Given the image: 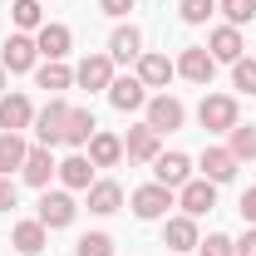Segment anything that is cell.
<instances>
[{
	"label": "cell",
	"mask_w": 256,
	"mask_h": 256,
	"mask_svg": "<svg viewBox=\"0 0 256 256\" xmlns=\"http://www.w3.org/2000/svg\"><path fill=\"white\" fill-rule=\"evenodd\" d=\"M10 20H15V30L34 34L44 25V10H40V0H15V5H10Z\"/></svg>",
	"instance_id": "28"
},
{
	"label": "cell",
	"mask_w": 256,
	"mask_h": 256,
	"mask_svg": "<svg viewBox=\"0 0 256 256\" xmlns=\"http://www.w3.org/2000/svg\"><path fill=\"white\" fill-rule=\"evenodd\" d=\"M138 79H143V89H168L178 79V60H168L158 50H143L138 54Z\"/></svg>",
	"instance_id": "10"
},
{
	"label": "cell",
	"mask_w": 256,
	"mask_h": 256,
	"mask_svg": "<svg viewBox=\"0 0 256 256\" xmlns=\"http://www.w3.org/2000/svg\"><path fill=\"white\" fill-rule=\"evenodd\" d=\"M34 44H40V60H64L69 50H74V34H69V25H40L34 30Z\"/></svg>",
	"instance_id": "20"
},
{
	"label": "cell",
	"mask_w": 256,
	"mask_h": 256,
	"mask_svg": "<svg viewBox=\"0 0 256 256\" xmlns=\"http://www.w3.org/2000/svg\"><path fill=\"white\" fill-rule=\"evenodd\" d=\"M60 182L69 192H89L94 188V162H89V153H69V158L60 162Z\"/></svg>",
	"instance_id": "23"
},
{
	"label": "cell",
	"mask_w": 256,
	"mask_h": 256,
	"mask_svg": "<svg viewBox=\"0 0 256 256\" xmlns=\"http://www.w3.org/2000/svg\"><path fill=\"white\" fill-rule=\"evenodd\" d=\"M178 15H182L188 25H207V20L217 15V0H178Z\"/></svg>",
	"instance_id": "33"
},
{
	"label": "cell",
	"mask_w": 256,
	"mask_h": 256,
	"mask_svg": "<svg viewBox=\"0 0 256 256\" xmlns=\"http://www.w3.org/2000/svg\"><path fill=\"white\" fill-rule=\"evenodd\" d=\"M242 222H246V226H256V188H246V192H242Z\"/></svg>",
	"instance_id": "37"
},
{
	"label": "cell",
	"mask_w": 256,
	"mask_h": 256,
	"mask_svg": "<svg viewBox=\"0 0 256 256\" xmlns=\"http://www.w3.org/2000/svg\"><path fill=\"white\" fill-rule=\"evenodd\" d=\"M138 54H143V30L138 25H118L108 34V60L114 64H138Z\"/></svg>",
	"instance_id": "19"
},
{
	"label": "cell",
	"mask_w": 256,
	"mask_h": 256,
	"mask_svg": "<svg viewBox=\"0 0 256 256\" xmlns=\"http://www.w3.org/2000/svg\"><path fill=\"white\" fill-rule=\"evenodd\" d=\"M34 84H40L44 94H64V89L74 84V69L64 60H44V64H34Z\"/></svg>",
	"instance_id": "26"
},
{
	"label": "cell",
	"mask_w": 256,
	"mask_h": 256,
	"mask_svg": "<svg viewBox=\"0 0 256 256\" xmlns=\"http://www.w3.org/2000/svg\"><path fill=\"white\" fill-rule=\"evenodd\" d=\"M182 118H188V108H182V98L172 94H153L148 104H143V124L153 128V133H172V128H182Z\"/></svg>",
	"instance_id": "5"
},
{
	"label": "cell",
	"mask_w": 256,
	"mask_h": 256,
	"mask_svg": "<svg viewBox=\"0 0 256 256\" xmlns=\"http://www.w3.org/2000/svg\"><path fill=\"white\" fill-rule=\"evenodd\" d=\"M64 124H69V104H64L60 94H50L44 108H34V138H40V148L64 143Z\"/></svg>",
	"instance_id": "4"
},
{
	"label": "cell",
	"mask_w": 256,
	"mask_h": 256,
	"mask_svg": "<svg viewBox=\"0 0 256 256\" xmlns=\"http://www.w3.org/2000/svg\"><path fill=\"white\" fill-rule=\"evenodd\" d=\"M108 104H114L118 114H138V108L148 104L143 79H138V74H114V84H108Z\"/></svg>",
	"instance_id": "12"
},
{
	"label": "cell",
	"mask_w": 256,
	"mask_h": 256,
	"mask_svg": "<svg viewBox=\"0 0 256 256\" xmlns=\"http://www.w3.org/2000/svg\"><path fill=\"white\" fill-rule=\"evenodd\" d=\"M34 124V104L30 94H0V133H20Z\"/></svg>",
	"instance_id": "15"
},
{
	"label": "cell",
	"mask_w": 256,
	"mask_h": 256,
	"mask_svg": "<svg viewBox=\"0 0 256 256\" xmlns=\"http://www.w3.org/2000/svg\"><path fill=\"white\" fill-rule=\"evenodd\" d=\"M217 10H222L226 25H236V30L256 20V0H217Z\"/></svg>",
	"instance_id": "30"
},
{
	"label": "cell",
	"mask_w": 256,
	"mask_h": 256,
	"mask_svg": "<svg viewBox=\"0 0 256 256\" xmlns=\"http://www.w3.org/2000/svg\"><path fill=\"white\" fill-rule=\"evenodd\" d=\"M10 246L20 256H40L44 246H50V226L40 222V217H25V222H15L10 226Z\"/></svg>",
	"instance_id": "14"
},
{
	"label": "cell",
	"mask_w": 256,
	"mask_h": 256,
	"mask_svg": "<svg viewBox=\"0 0 256 256\" xmlns=\"http://www.w3.org/2000/svg\"><path fill=\"white\" fill-rule=\"evenodd\" d=\"M252 162H256V153H252Z\"/></svg>",
	"instance_id": "40"
},
{
	"label": "cell",
	"mask_w": 256,
	"mask_h": 256,
	"mask_svg": "<svg viewBox=\"0 0 256 256\" xmlns=\"http://www.w3.org/2000/svg\"><path fill=\"white\" fill-rule=\"evenodd\" d=\"M74 256H114V236L108 232H84L74 242Z\"/></svg>",
	"instance_id": "31"
},
{
	"label": "cell",
	"mask_w": 256,
	"mask_h": 256,
	"mask_svg": "<svg viewBox=\"0 0 256 256\" xmlns=\"http://www.w3.org/2000/svg\"><path fill=\"white\" fill-rule=\"evenodd\" d=\"M188 178H192V158L188 153H158V158H153V182H162V188L178 192Z\"/></svg>",
	"instance_id": "16"
},
{
	"label": "cell",
	"mask_w": 256,
	"mask_h": 256,
	"mask_svg": "<svg viewBox=\"0 0 256 256\" xmlns=\"http://www.w3.org/2000/svg\"><path fill=\"white\" fill-rule=\"evenodd\" d=\"M232 89H242L246 98H256V60L242 54V60L232 64Z\"/></svg>",
	"instance_id": "32"
},
{
	"label": "cell",
	"mask_w": 256,
	"mask_h": 256,
	"mask_svg": "<svg viewBox=\"0 0 256 256\" xmlns=\"http://www.w3.org/2000/svg\"><path fill=\"white\" fill-rule=\"evenodd\" d=\"M162 246L168 252H178V256H188L202 246V232H197V217H162Z\"/></svg>",
	"instance_id": "7"
},
{
	"label": "cell",
	"mask_w": 256,
	"mask_h": 256,
	"mask_svg": "<svg viewBox=\"0 0 256 256\" xmlns=\"http://www.w3.org/2000/svg\"><path fill=\"white\" fill-rule=\"evenodd\" d=\"M178 74H182L188 84H197V89H207L212 74H217V60L207 54V44H188V50L178 54Z\"/></svg>",
	"instance_id": "8"
},
{
	"label": "cell",
	"mask_w": 256,
	"mask_h": 256,
	"mask_svg": "<svg viewBox=\"0 0 256 256\" xmlns=\"http://www.w3.org/2000/svg\"><path fill=\"white\" fill-rule=\"evenodd\" d=\"M84 197H89V212H94V217H114V212L124 207V188H118L114 178H94V188L84 192Z\"/></svg>",
	"instance_id": "21"
},
{
	"label": "cell",
	"mask_w": 256,
	"mask_h": 256,
	"mask_svg": "<svg viewBox=\"0 0 256 256\" xmlns=\"http://www.w3.org/2000/svg\"><path fill=\"white\" fill-rule=\"evenodd\" d=\"M25 153H30V143H25L20 133H0V178L20 172V168H25Z\"/></svg>",
	"instance_id": "27"
},
{
	"label": "cell",
	"mask_w": 256,
	"mask_h": 256,
	"mask_svg": "<svg viewBox=\"0 0 256 256\" xmlns=\"http://www.w3.org/2000/svg\"><path fill=\"white\" fill-rule=\"evenodd\" d=\"M197 256H236V242H232L226 232H212V236L197 246Z\"/></svg>",
	"instance_id": "34"
},
{
	"label": "cell",
	"mask_w": 256,
	"mask_h": 256,
	"mask_svg": "<svg viewBox=\"0 0 256 256\" xmlns=\"http://www.w3.org/2000/svg\"><path fill=\"white\" fill-rule=\"evenodd\" d=\"M20 178H25V182H30V188H50V178H60V162L50 158V148H40V143H34L30 153H25V168H20Z\"/></svg>",
	"instance_id": "18"
},
{
	"label": "cell",
	"mask_w": 256,
	"mask_h": 256,
	"mask_svg": "<svg viewBox=\"0 0 256 256\" xmlns=\"http://www.w3.org/2000/svg\"><path fill=\"white\" fill-rule=\"evenodd\" d=\"M172 202H178V192L162 188V182H143V188H133V197H128V207H133L138 222H162Z\"/></svg>",
	"instance_id": "2"
},
{
	"label": "cell",
	"mask_w": 256,
	"mask_h": 256,
	"mask_svg": "<svg viewBox=\"0 0 256 256\" xmlns=\"http://www.w3.org/2000/svg\"><path fill=\"white\" fill-rule=\"evenodd\" d=\"M89 162L94 168H118L124 162V138L108 133V128H98L94 138H89Z\"/></svg>",
	"instance_id": "24"
},
{
	"label": "cell",
	"mask_w": 256,
	"mask_h": 256,
	"mask_svg": "<svg viewBox=\"0 0 256 256\" xmlns=\"http://www.w3.org/2000/svg\"><path fill=\"white\" fill-rule=\"evenodd\" d=\"M34 217L50 226V232H64V226L79 217V202H74V192H69V188H60V192L44 188V192H40V212H34Z\"/></svg>",
	"instance_id": "3"
},
{
	"label": "cell",
	"mask_w": 256,
	"mask_h": 256,
	"mask_svg": "<svg viewBox=\"0 0 256 256\" xmlns=\"http://www.w3.org/2000/svg\"><path fill=\"white\" fill-rule=\"evenodd\" d=\"M124 153H128L133 162H153V158L162 153V138H158V133H153L148 124H138V128H128V138H124Z\"/></svg>",
	"instance_id": "22"
},
{
	"label": "cell",
	"mask_w": 256,
	"mask_h": 256,
	"mask_svg": "<svg viewBox=\"0 0 256 256\" xmlns=\"http://www.w3.org/2000/svg\"><path fill=\"white\" fill-rule=\"evenodd\" d=\"M74 84L79 89H89V94H108V84H114V60L108 54H84L79 60V69H74Z\"/></svg>",
	"instance_id": "11"
},
{
	"label": "cell",
	"mask_w": 256,
	"mask_h": 256,
	"mask_svg": "<svg viewBox=\"0 0 256 256\" xmlns=\"http://www.w3.org/2000/svg\"><path fill=\"white\" fill-rule=\"evenodd\" d=\"M98 10L114 20H128V10H138V0H98Z\"/></svg>",
	"instance_id": "35"
},
{
	"label": "cell",
	"mask_w": 256,
	"mask_h": 256,
	"mask_svg": "<svg viewBox=\"0 0 256 256\" xmlns=\"http://www.w3.org/2000/svg\"><path fill=\"white\" fill-rule=\"evenodd\" d=\"M0 64H5V74H30L34 64H40V44H34V34L15 30L5 44H0Z\"/></svg>",
	"instance_id": "6"
},
{
	"label": "cell",
	"mask_w": 256,
	"mask_h": 256,
	"mask_svg": "<svg viewBox=\"0 0 256 256\" xmlns=\"http://www.w3.org/2000/svg\"><path fill=\"white\" fill-rule=\"evenodd\" d=\"M20 202V188H15V178H0V212H10Z\"/></svg>",
	"instance_id": "36"
},
{
	"label": "cell",
	"mask_w": 256,
	"mask_h": 256,
	"mask_svg": "<svg viewBox=\"0 0 256 256\" xmlns=\"http://www.w3.org/2000/svg\"><path fill=\"white\" fill-rule=\"evenodd\" d=\"M0 94H5V64H0Z\"/></svg>",
	"instance_id": "39"
},
{
	"label": "cell",
	"mask_w": 256,
	"mask_h": 256,
	"mask_svg": "<svg viewBox=\"0 0 256 256\" xmlns=\"http://www.w3.org/2000/svg\"><path fill=\"white\" fill-rule=\"evenodd\" d=\"M236 256H256V226H246V236L236 242Z\"/></svg>",
	"instance_id": "38"
},
{
	"label": "cell",
	"mask_w": 256,
	"mask_h": 256,
	"mask_svg": "<svg viewBox=\"0 0 256 256\" xmlns=\"http://www.w3.org/2000/svg\"><path fill=\"white\" fill-rule=\"evenodd\" d=\"M178 207H182L188 217H207V212L217 207V182H207V178H188V182L178 188Z\"/></svg>",
	"instance_id": "9"
},
{
	"label": "cell",
	"mask_w": 256,
	"mask_h": 256,
	"mask_svg": "<svg viewBox=\"0 0 256 256\" xmlns=\"http://www.w3.org/2000/svg\"><path fill=\"white\" fill-rule=\"evenodd\" d=\"M207 54L217 64H236L242 54H246V40H242V30L236 25H217V30L207 34Z\"/></svg>",
	"instance_id": "13"
},
{
	"label": "cell",
	"mask_w": 256,
	"mask_h": 256,
	"mask_svg": "<svg viewBox=\"0 0 256 256\" xmlns=\"http://www.w3.org/2000/svg\"><path fill=\"white\" fill-rule=\"evenodd\" d=\"M197 168H202V178H207V182H217V188H222V182L236 178V168H242V162L232 158V148H202Z\"/></svg>",
	"instance_id": "17"
},
{
	"label": "cell",
	"mask_w": 256,
	"mask_h": 256,
	"mask_svg": "<svg viewBox=\"0 0 256 256\" xmlns=\"http://www.w3.org/2000/svg\"><path fill=\"white\" fill-rule=\"evenodd\" d=\"M197 124L207 128V133H232V128L242 124V104H236L232 94H202Z\"/></svg>",
	"instance_id": "1"
},
{
	"label": "cell",
	"mask_w": 256,
	"mask_h": 256,
	"mask_svg": "<svg viewBox=\"0 0 256 256\" xmlns=\"http://www.w3.org/2000/svg\"><path fill=\"white\" fill-rule=\"evenodd\" d=\"M226 148H232V158H236V162H252V153H256V128L252 124H236L232 133H226Z\"/></svg>",
	"instance_id": "29"
},
{
	"label": "cell",
	"mask_w": 256,
	"mask_h": 256,
	"mask_svg": "<svg viewBox=\"0 0 256 256\" xmlns=\"http://www.w3.org/2000/svg\"><path fill=\"white\" fill-rule=\"evenodd\" d=\"M98 133V124H94V108H74L69 104V124H64V143L69 148H89V138Z\"/></svg>",
	"instance_id": "25"
}]
</instances>
